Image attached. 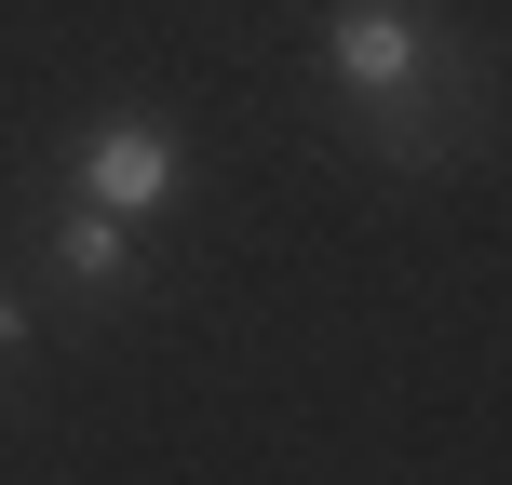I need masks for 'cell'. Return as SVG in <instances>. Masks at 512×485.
<instances>
[{"label": "cell", "mask_w": 512, "mask_h": 485, "mask_svg": "<svg viewBox=\"0 0 512 485\" xmlns=\"http://www.w3.org/2000/svg\"><path fill=\"white\" fill-rule=\"evenodd\" d=\"M162 189H176V135H162L149 108H122V122L81 135V203H95V216H122V230H135Z\"/></svg>", "instance_id": "cell-2"}, {"label": "cell", "mask_w": 512, "mask_h": 485, "mask_svg": "<svg viewBox=\"0 0 512 485\" xmlns=\"http://www.w3.org/2000/svg\"><path fill=\"white\" fill-rule=\"evenodd\" d=\"M324 81L364 95V108L418 95V81H432V27H418L405 0H337V14H324Z\"/></svg>", "instance_id": "cell-1"}, {"label": "cell", "mask_w": 512, "mask_h": 485, "mask_svg": "<svg viewBox=\"0 0 512 485\" xmlns=\"http://www.w3.org/2000/svg\"><path fill=\"white\" fill-rule=\"evenodd\" d=\"M0 351H27V310H14V297H0Z\"/></svg>", "instance_id": "cell-4"}, {"label": "cell", "mask_w": 512, "mask_h": 485, "mask_svg": "<svg viewBox=\"0 0 512 485\" xmlns=\"http://www.w3.org/2000/svg\"><path fill=\"white\" fill-rule=\"evenodd\" d=\"M54 270H68V283H122V270H135V230H122V216H95V203H81L68 230H54Z\"/></svg>", "instance_id": "cell-3"}]
</instances>
